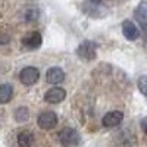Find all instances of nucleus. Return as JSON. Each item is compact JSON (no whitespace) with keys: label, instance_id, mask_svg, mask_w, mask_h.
<instances>
[{"label":"nucleus","instance_id":"2eb2a0df","mask_svg":"<svg viewBox=\"0 0 147 147\" xmlns=\"http://www.w3.org/2000/svg\"><path fill=\"white\" fill-rule=\"evenodd\" d=\"M140 127H141V129L147 134V116L141 119V122H140Z\"/></svg>","mask_w":147,"mask_h":147},{"label":"nucleus","instance_id":"9d476101","mask_svg":"<svg viewBox=\"0 0 147 147\" xmlns=\"http://www.w3.org/2000/svg\"><path fill=\"white\" fill-rule=\"evenodd\" d=\"M122 34H124V37L127 40H129V41L137 40L138 35H140L138 28L134 25V22H131V21H124L122 22Z\"/></svg>","mask_w":147,"mask_h":147},{"label":"nucleus","instance_id":"ddd939ff","mask_svg":"<svg viewBox=\"0 0 147 147\" xmlns=\"http://www.w3.org/2000/svg\"><path fill=\"white\" fill-rule=\"evenodd\" d=\"M15 119L16 122H27L30 119V110L25 106H19L15 110Z\"/></svg>","mask_w":147,"mask_h":147},{"label":"nucleus","instance_id":"6e6552de","mask_svg":"<svg viewBox=\"0 0 147 147\" xmlns=\"http://www.w3.org/2000/svg\"><path fill=\"white\" fill-rule=\"evenodd\" d=\"M66 97V91L60 87H53L44 94V100L50 105H59L60 102H63Z\"/></svg>","mask_w":147,"mask_h":147},{"label":"nucleus","instance_id":"dca6fc26","mask_svg":"<svg viewBox=\"0 0 147 147\" xmlns=\"http://www.w3.org/2000/svg\"><path fill=\"white\" fill-rule=\"evenodd\" d=\"M88 2H90V3H93V5H99V3L102 2V0H88Z\"/></svg>","mask_w":147,"mask_h":147},{"label":"nucleus","instance_id":"20e7f679","mask_svg":"<svg viewBox=\"0 0 147 147\" xmlns=\"http://www.w3.org/2000/svg\"><path fill=\"white\" fill-rule=\"evenodd\" d=\"M37 124H38L41 129H46V131L53 129L57 125V115L52 112V110H46V112L40 113L38 119H37Z\"/></svg>","mask_w":147,"mask_h":147},{"label":"nucleus","instance_id":"7ed1b4c3","mask_svg":"<svg viewBox=\"0 0 147 147\" xmlns=\"http://www.w3.org/2000/svg\"><path fill=\"white\" fill-rule=\"evenodd\" d=\"M77 55L78 57L87 60V62H90V60H94L96 56H97V46L93 43V41H82L78 49H77Z\"/></svg>","mask_w":147,"mask_h":147},{"label":"nucleus","instance_id":"f3484780","mask_svg":"<svg viewBox=\"0 0 147 147\" xmlns=\"http://www.w3.org/2000/svg\"><path fill=\"white\" fill-rule=\"evenodd\" d=\"M7 43V35H3V38H2V44H6Z\"/></svg>","mask_w":147,"mask_h":147},{"label":"nucleus","instance_id":"f257e3e1","mask_svg":"<svg viewBox=\"0 0 147 147\" xmlns=\"http://www.w3.org/2000/svg\"><path fill=\"white\" fill-rule=\"evenodd\" d=\"M59 141L62 147H80L81 137L74 128H63L59 132Z\"/></svg>","mask_w":147,"mask_h":147},{"label":"nucleus","instance_id":"9b49d317","mask_svg":"<svg viewBox=\"0 0 147 147\" xmlns=\"http://www.w3.org/2000/svg\"><path fill=\"white\" fill-rule=\"evenodd\" d=\"M12 97H13V87H12V84L9 82L2 84V87H0V103L6 105L7 102L12 100Z\"/></svg>","mask_w":147,"mask_h":147},{"label":"nucleus","instance_id":"1a4fd4ad","mask_svg":"<svg viewBox=\"0 0 147 147\" xmlns=\"http://www.w3.org/2000/svg\"><path fill=\"white\" fill-rule=\"evenodd\" d=\"M63 80H65V72L60 69V68L53 66V68H50V69H47V72H46V81H47L49 84L57 85V84L62 82Z\"/></svg>","mask_w":147,"mask_h":147},{"label":"nucleus","instance_id":"423d86ee","mask_svg":"<svg viewBox=\"0 0 147 147\" xmlns=\"http://www.w3.org/2000/svg\"><path fill=\"white\" fill-rule=\"evenodd\" d=\"M41 43H43V38L38 31H31L22 38V46L27 50H37L41 46Z\"/></svg>","mask_w":147,"mask_h":147},{"label":"nucleus","instance_id":"f03ea898","mask_svg":"<svg viewBox=\"0 0 147 147\" xmlns=\"http://www.w3.org/2000/svg\"><path fill=\"white\" fill-rule=\"evenodd\" d=\"M134 18L141 25V34L144 37V41L147 43V0L141 2L136 10H134Z\"/></svg>","mask_w":147,"mask_h":147},{"label":"nucleus","instance_id":"f8f14e48","mask_svg":"<svg viewBox=\"0 0 147 147\" xmlns=\"http://www.w3.org/2000/svg\"><path fill=\"white\" fill-rule=\"evenodd\" d=\"M34 143V136L28 129H24L18 134V146L19 147H31Z\"/></svg>","mask_w":147,"mask_h":147},{"label":"nucleus","instance_id":"0eeeda50","mask_svg":"<svg viewBox=\"0 0 147 147\" xmlns=\"http://www.w3.org/2000/svg\"><path fill=\"white\" fill-rule=\"evenodd\" d=\"M122 121H124V113H122L121 110H112V112H107L103 116L102 124L106 128H115L121 124Z\"/></svg>","mask_w":147,"mask_h":147},{"label":"nucleus","instance_id":"39448f33","mask_svg":"<svg viewBox=\"0 0 147 147\" xmlns=\"http://www.w3.org/2000/svg\"><path fill=\"white\" fill-rule=\"evenodd\" d=\"M40 78V71L34 66H27L19 72V81L24 85H32Z\"/></svg>","mask_w":147,"mask_h":147},{"label":"nucleus","instance_id":"4468645a","mask_svg":"<svg viewBox=\"0 0 147 147\" xmlns=\"http://www.w3.org/2000/svg\"><path fill=\"white\" fill-rule=\"evenodd\" d=\"M137 85H138V90L141 91V94L147 99V77L146 75H141L137 81Z\"/></svg>","mask_w":147,"mask_h":147}]
</instances>
